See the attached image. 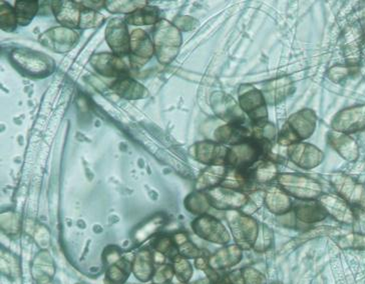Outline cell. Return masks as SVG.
I'll list each match as a JSON object with an SVG mask.
<instances>
[{
  "label": "cell",
  "mask_w": 365,
  "mask_h": 284,
  "mask_svg": "<svg viewBox=\"0 0 365 284\" xmlns=\"http://www.w3.org/2000/svg\"><path fill=\"white\" fill-rule=\"evenodd\" d=\"M125 21L132 26H152L159 22V14L156 7L147 6L125 16Z\"/></svg>",
  "instance_id": "14"
},
{
  "label": "cell",
  "mask_w": 365,
  "mask_h": 284,
  "mask_svg": "<svg viewBox=\"0 0 365 284\" xmlns=\"http://www.w3.org/2000/svg\"><path fill=\"white\" fill-rule=\"evenodd\" d=\"M291 155L296 158V162L303 167H317V162L310 157L317 158L322 160V153L318 152L317 148L309 147V145L299 144L291 148Z\"/></svg>",
  "instance_id": "13"
},
{
  "label": "cell",
  "mask_w": 365,
  "mask_h": 284,
  "mask_svg": "<svg viewBox=\"0 0 365 284\" xmlns=\"http://www.w3.org/2000/svg\"><path fill=\"white\" fill-rule=\"evenodd\" d=\"M91 64L97 73L106 78H127L129 68L122 58L115 53H97L91 58Z\"/></svg>",
  "instance_id": "4"
},
{
  "label": "cell",
  "mask_w": 365,
  "mask_h": 284,
  "mask_svg": "<svg viewBox=\"0 0 365 284\" xmlns=\"http://www.w3.org/2000/svg\"><path fill=\"white\" fill-rule=\"evenodd\" d=\"M196 158L199 162L210 165L226 164L228 150L221 144L212 142H202L196 144Z\"/></svg>",
  "instance_id": "9"
},
{
  "label": "cell",
  "mask_w": 365,
  "mask_h": 284,
  "mask_svg": "<svg viewBox=\"0 0 365 284\" xmlns=\"http://www.w3.org/2000/svg\"><path fill=\"white\" fill-rule=\"evenodd\" d=\"M248 133L249 132L245 127L237 122L219 127L216 130L215 137L218 142L239 144V143L246 142V138L249 137Z\"/></svg>",
  "instance_id": "12"
},
{
  "label": "cell",
  "mask_w": 365,
  "mask_h": 284,
  "mask_svg": "<svg viewBox=\"0 0 365 284\" xmlns=\"http://www.w3.org/2000/svg\"><path fill=\"white\" fill-rule=\"evenodd\" d=\"M0 26L2 31H14L16 28L17 19L16 11L12 9L6 2L1 1V6H0Z\"/></svg>",
  "instance_id": "17"
},
{
  "label": "cell",
  "mask_w": 365,
  "mask_h": 284,
  "mask_svg": "<svg viewBox=\"0 0 365 284\" xmlns=\"http://www.w3.org/2000/svg\"><path fill=\"white\" fill-rule=\"evenodd\" d=\"M14 11L17 19V23L21 26H26L31 23L38 11V1L36 0H19L16 2Z\"/></svg>",
  "instance_id": "15"
},
{
  "label": "cell",
  "mask_w": 365,
  "mask_h": 284,
  "mask_svg": "<svg viewBox=\"0 0 365 284\" xmlns=\"http://www.w3.org/2000/svg\"><path fill=\"white\" fill-rule=\"evenodd\" d=\"M12 63L26 74L46 78L53 71V59L38 51L19 48L11 53Z\"/></svg>",
  "instance_id": "2"
},
{
  "label": "cell",
  "mask_w": 365,
  "mask_h": 284,
  "mask_svg": "<svg viewBox=\"0 0 365 284\" xmlns=\"http://www.w3.org/2000/svg\"><path fill=\"white\" fill-rule=\"evenodd\" d=\"M263 152L260 143L253 140L239 143L228 150L227 153L226 164L232 167H238L241 170L245 169L249 164H252L258 159L259 155Z\"/></svg>",
  "instance_id": "6"
},
{
  "label": "cell",
  "mask_w": 365,
  "mask_h": 284,
  "mask_svg": "<svg viewBox=\"0 0 365 284\" xmlns=\"http://www.w3.org/2000/svg\"><path fill=\"white\" fill-rule=\"evenodd\" d=\"M106 39L113 53L120 58L130 53V34L122 19H113L108 21Z\"/></svg>",
  "instance_id": "5"
},
{
  "label": "cell",
  "mask_w": 365,
  "mask_h": 284,
  "mask_svg": "<svg viewBox=\"0 0 365 284\" xmlns=\"http://www.w3.org/2000/svg\"><path fill=\"white\" fill-rule=\"evenodd\" d=\"M51 9L56 21L66 28H80L83 7L78 1H53Z\"/></svg>",
  "instance_id": "7"
},
{
  "label": "cell",
  "mask_w": 365,
  "mask_h": 284,
  "mask_svg": "<svg viewBox=\"0 0 365 284\" xmlns=\"http://www.w3.org/2000/svg\"><path fill=\"white\" fill-rule=\"evenodd\" d=\"M78 41L76 31L63 26L48 29L39 37V43L56 53H68L75 48Z\"/></svg>",
  "instance_id": "3"
},
{
  "label": "cell",
  "mask_w": 365,
  "mask_h": 284,
  "mask_svg": "<svg viewBox=\"0 0 365 284\" xmlns=\"http://www.w3.org/2000/svg\"><path fill=\"white\" fill-rule=\"evenodd\" d=\"M335 127L345 132L362 130L365 127V107L344 111L341 117L337 118V125Z\"/></svg>",
  "instance_id": "11"
},
{
  "label": "cell",
  "mask_w": 365,
  "mask_h": 284,
  "mask_svg": "<svg viewBox=\"0 0 365 284\" xmlns=\"http://www.w3.org/2000/svg\"><path fill=\"white\" fill-rule=\"evenodd\" d=\"M103 16L98 11H91L83 7L81 14L80 29L97 28L103 23Z\"/></svg>",
  "instance_id": "18"
},
{
  "label": "cell",
  "mask_w": 365,
  "mask_h": 284,
  "mask_svg": "<svg viewBox=\"0 0 365 284\" xmlns=\"http://www.w3.org/2000/svg\"><path fill=\"white\" fill-rule=\"evenodd\" d=\"M147 1H132V0H125V1H106V9L112 14H133L138 9L147 6Z\"/></svg>",
  "instance_id": "16"
},
{
  "label": "cell",
  "mask_w": 365,
  "mask_h": 284,
  "mask_svg": "<svg viewBox=\"0 0 365 284\" xmlns=\"http://www.w3.org/2000/svg\"><path fill=\"white\" fill-rule=\"evenodd\" d=\"M130 53L132 61L143 65L152 58L155 53L154 43H152L147 32L142 29H135L130 33Z\"/></svg>",
  "instance_id": "8"
},
{
  "label": "cell",
  "mask_w": 365,
  "mask_h": 284,
  "mask_svg": "<svg viewBox=\"0 0 365 284\" xmlns=\"http://www.w3.org/2000/svg\"><path fill=\"white\" fill-rule=\"evenodd\" d=\"M181 43V33L176 26L167 21L158 22L154 31V46L155 53L160 63H171L176 58Z\"/></svg>",
  "instance_id": "1"
},
{
  "label": "cell",
  "mask_w": 365,
  "mask_h": 284,
  "mask_svg": "<svg viewBox=\"0 0 365 284\" xmlns=\"http://www.w3.org/2000/svg\"><path fill=\"white\" fill-rule=\"evenodd\" d=\"M112 90L128 100H142L149 95V91L145 86L129 76L117 79V81L113 83Z\"/></svg>",
  "instance_id": "10"
}]
</instances>
